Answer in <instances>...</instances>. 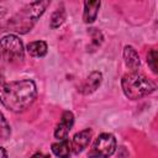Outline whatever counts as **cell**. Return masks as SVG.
<instances>
[{
  "instance_id": "6da1fadb",
  "label": "cell",
  "mask_w": 158,
  "mask_h": 158,
  "mask_svg": "<svg viewBox=\"0 0 158 158\" xmlns=\"http://www.w3.org/2000/svg\"><path fill=\"white\" fill-rule=\"evenodd\" d=\"M37 88L33 80H19L0 85L1 104L14 112L26 110L36 99Z\"/></svg>"
},
{
  "instance_id": "7a4b0ae2",
  "label": "cell",
  "mask_w": 158,
  "mask_h": 158,
  "mask_svg": "<svg viewBox=\"0 0 158 158\" xmlns=\"http://www.w3.org/2000/svg\"><path fill=\"white\" fill-rule=\"evenodd\" d=\"M49 4L51 2L46 0V1H35L26 5L10 20L9 27L19 33L28 32Z\"/></svg>"
},
{
  "instance_id": "3957f363",
  "label": "cell",
  "mask_w": 158,
  "mask_h": 158,
  "mask_svg": "<svg viewBox=\"0 0 158 158\" xmlns=\"http://www.w3.org/2000/svg\"><path fill=\"white\" fill-rule=\"evenodd\" d=\"M121 86L125 95L131 100L141 99L156 90V84L146 78L143 74H139L137 72L123 75L121 80Z\"/></svg>"
},
{
  "instance_id": "277c9868",
  "label": "cell",
  "mask_w": 158,
  "mask_h": 158,
  "mask_svg": "<svg viewBox=\"0 0 158 158\" xmlns=\"http://www.w3.org/2000/svg\"><path fill=\"white\" fill-rule=\"evenodd\" d=\"M25 58L23 44L15 35H6L0 40V62L5 64H15Z\"/></svg>"
},
{
  "instance_id": "5b68a950",
  "label": "cell",
  "mask_w": 158,
  "mask_h": 158,
  "mask_svg": "<svg viewBox=\"0 0 158 158\" xmlns=\"http://www.w3.org/2000/svg\"><path fill=\"white\" fill-rule=\"evenodd\" d=\"M116 138L111 133H101L93 143L91 151L89 152V158H109L115 153Z\"/></svg>"
},
{
  "instance_id": "8992f818",
  "label": "cell",
  "mask_w": 158,
  "mask_h": 158,
  "mask_svg": "<svg viewBox=\"0 0 158 158\" xmlns=\"http://www.w3.org/2000/svg\"><path fill=\"white\" fill-rule=\"evenodd\" d=\"M73 123H74V116H73V114L70 111H64L63 115H62V118H60L59 123L57 125V127L54 130V137L58 138L59 141L67 138L70 128L73 127Z\"/></svg>"
},
{
  "instance_id": "52a82bcc",
  "label": "cell",
  "mask_w": 158,
  "mask_h": 158,
  "mask_svg": "<svg viewBox=\"0 0 158 158\" xmlns=\"http://www.w3.org/2000/svg\"><path fill=\"white\" fill-rule=\"evenodd\" d=\"M91 136H93V131L90 128H85L78 133L74 135L73 137V141H72V151L74 154H79L80 152L84 151V148L88 147L90 139H91Z\"/></svg>"
},
{
  "instance_id": "ba28073f",
  "label": "cell",
  "mask_w": 158,
  "mask_h": 158,
  "mask_svg": "<svg viewBox=\"0 0 158 158\" xmlns=\"http://www.w3.org/2000/svg\"><path fill=\"white\" fill-rule=\"evenodd\" d=\"M101 80H102V74L100 72H93L89 74V77L80 84L79 86V91L84 95H88V94H91L94 93L101 84Z\"/></svg>"
},
{
  "instance_id": "9c48e42d",
  "label": "cell",
  "mask_w": 158,
  "mask_h": 158,
  "mask_svg": "<svg viewBox=\"0 0 158 158\" xmlns=\"http://www.w3.org/2000/svg\"><path fill=\"white\" fill-rule=\"evenodd\" d=\"M123 59H125L126 65H127L131 70L136 72V70L139 68V64H141V62H139V56H138L137 51H136L132 46H126V47L123 48Z\"/></svg>"
},
{
  "instance_id": "30bf717a",
  "label": "cell",
  "mask_w": 158,
  "mask_h": 158,
  "mask_svg": "<svg viewBox=\"0 0 158 158\" xmlns=\"http://www.w3.org/2000/svg\"><path fill=\"white\" fill-rule=\"evenodd\" d=\"M100 5H101L100 1H85L84 2L83 20H84L85 23H91V22H94L96 20Z\"/></svg>"
},
{
  "instance_id": "8fae6325",
  "label": "cell",
  "mask_w": 158,
  "mask_h": 158,
  "mask_svg": "<svg viewBox=\"0 0 158 158\" xmlns=\"http://www.w3.org/2000/svg\"><path fill=\"white\" fill-rule=\"evenodd\" d=\"M52 152L59 158H69L72 153V144L68 138L60 139L52 144Z\"/></svg>"
},
{
  "instance_id": "7c38bea8",
  "label": "cell",
  "mask_w": 158,
  "mask_h": 158,
  "mask_svg": "<svg viewBox=\"0 0 158 158\" xmlns=\"http://www.w3.org/2000/svg\"><path fill=\"white\" fill-rule=\"evenodd\" d=\"M47 43L44 41H35L27 44V52L32 57H44L47 54Z\"/></svg>"
},
{
  "instance_id": "4fadbf2b",
  "label": "cell",
  "mask_w": 158,
  "mask_h": 158,
  "mask_svg": "<svg viewBox=\"0 0 158 158\" xmlns=\"http://www.w3.org/2000/svg\"><path fill=\"white\" fill-rule=\"evenodd\" d=\"M65 20V11L64 9H58L53 12L52 17H51V27L52 28H57L59 27Z\"/></svg>"
},
{
  "instance_id": "5bb4252c",
  "label": "cell",
  "mask_w": 158,
  "mask_h": 158,
  "mask_svg": "<svg viewBox=\"0 0 158 158\" xmlns=\"http://www.w3.org/2000/svg\"><path fill=\"white\" fill-rule=\"evenodd\" d=\"M11 135V128L10 125L7 123L6 118L4 117V115L0 112V139H7Z\"/></svg>"
},
{
  "instance_id": "9a60e30c",
  "label": "cell",
  "mask_w": 158,
  "mask_h": 158,
  "mask_svg": "<svg viewBox=\"0 0 158 158\" xmlns=\"http://www.w3.org/2000/svg\"><path fill=\"white\" fill-rule=\"evenodd\" d=\"M157 59H158V53L156 49H151L147 54V63L151 67L153 73H157Z\"/></svg>"
},
{
  "instance_id": "2e32d148",
  "label": "cell",
  "mask_w": 158,
  "mask_h": 158,
  "mask_svg": "<svg viewBox=\"0 0 158 158\" xmlns=\"http://www.w3.org/2000/svg\"><path fill=\"white\" fill-rule=\"evenodd\" d=\"M90 33L93 36V43H94V46L95 47H99L101 44V42H102V35H101V32L99 30H96V28H90Z\"/></svg>"
},
{
  "instance_id": "e0dca14e",
  "label": "cell",
  "mask_w": 158,
  "mask_h": 158,
  "mask_svg": "<svg viewBox=\"0 0 158 158\" xmlns=\"http://www.w3.org/2000/svg\"><path fill=\"white\" fill-rule=\"evenodd\" d=\"M31 158H49L47 154H43V153H41V152H38V153H35Z\"/></svg>"
},
{
  "instance_id": "ac0fdd59",
  "label": "cell",
  "mask_w": 158,
  "mask_h": 158,
  "mask_svg": "<svg viewBox=\"0 0 158 158\" xmlns=\"http://www.w3.org/2000/svg\"><path fill=\"white\" fill-rule=\"evenodd\" d=\"M0 158H7V154H6V151L2 148V147H0Z\"/></svg>"
}]
</instances>
